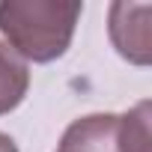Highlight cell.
Listing matches in <instances>:
<instances>
[{"instance_id": "cell-6", "label": "cell", "mask_w": 152, "mask_h": 152, "mask_svg": "<svg viewBox=\"0 0 152 152\" xmlns=\"http://www.w3.org/2000/svg\"><path fill=\"white\" fill-rule=\"evenodd\" d=\"M57 152H72V149H57Z\"/></svg>"}, {"instance_id": "cell-4", "label": "cell", "mask_w": 152, "mask_h": 152, "mask_svg": "<svg viewBox=\"0 0 152 152\" xmlns=\"http://www.w3.org/2000/svg\"><path fill=\"white\" fill-rule=\"evenodd\" d=\"M30 90V69L27 63L6 45L0 42V116L12 113Z\"/></svg>"}, {"instance_id": "cell-1", "label": "cell", "mask_w": 152, "mask_h": 152, "mask_svg": "<svg viewBox=\"0 0 152 152\" xmlns=\"http://www.w3.org/2000/svg\"><path fill=\"white\" fill-rule=\"evenodd\" d=\"M84 3L63 0H3L0 3V33L6 45L27 63L60 60L75 36Z\"/></svg>"}, {"instance_id": "cell-3", "label": "cell", "mask_w": 152, "mask_h": 152, "mask_svg": "<svg viewBox=\"0 0 152 152\" xmlns=\"http://www.w3.org/2000/svg\"><path fill=\"white\" fill-rule=\"evenodd\" d=\"M149 3H110L107 9V36L116 48V54L134 66L152 63V42H149Z\"/></svg>"}, {"instance_id": "cell-2", "label": "cell", "mask_w": 152, "mask_h": 152, "mask_svg": "<svg viewBox=\"0 0 152 152\" xmlns=\"http://www.w3.org/2000/svg\"><path fill=\"white\" fill-rule=\"evenodd\" d=\"M60 149L75 152H152V102L143 99L125 113H90L75 119Z\"/></svg>"}, {"instance_id": "cell-5", "label": "cell", "mask_w": 152, "mask_h": 152, "mask_svg": "<svg viewBox=\"0 0 152 152\" xmlns=\"http://www.w3.org/2000/svg\"><path fill=\"white\" fill-rule=\"evenodd\" d=\"M0 152H18L15 140H12L9 134H3V131H0Z\"/></svg>"}]
</instances>
